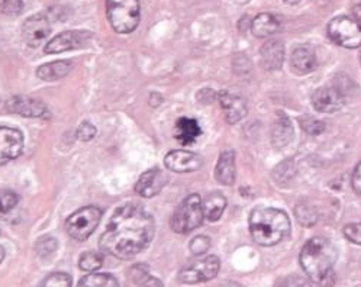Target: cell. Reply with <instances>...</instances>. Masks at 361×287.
<instances>
[{
    "mask_svg": "<svg viewBox=\"0 0 361 287\" xmlns=\"http://www.w3.org/2000/svg\"><path fill=\"white\" fill-rule=\"evenodd\" d=\"M154 231V219L144 207L123 204L116 209L100 237V248L116 258L130 259L149 245Z\"/></svg>",
    "mask_w": 361,
    "mask_h": 287,
    "instance_id": "1",
    "label": "cell"
},
{
    "mask_svg": "<svg viewBox=\"0 0 361 287\" xmlns=\"http://www.w3.org/2000/svg\"><path fill=\"white\" fill-rule=\"evenodd\" d=\"M335 261L337 250L324 237L309 240L300 252V264L306 276L321 287H332L335 284Z\"/></svg>",
    "mask_w": 361,
    "mask_h": 287,
    "instance_id": "2",
    "label": "cell"
},
{
    "mask_svg": "<svg viewBox=\"0 0 361 287\" xmlns=\"http://www.w3.org/2000/svg\"><path fill=\"white\" fill-rule=\"evenodd\" d=\"M250 232L259 245L273 247L289 237L290 221L280 209L257 207L250 216Z\"/></svg>",
    "mask_w": 361,
    "mask_h": 287,
    "instance_id": "3",
    "label": "cell"
},
{
    "mask_svg": "<svg viewBox=\"0 0 361 287\" xmlns=\"http://www.w3.org/2000/svg\"><path fill=\"white\" fill-rule=\"evenodd\" d=\"M106 15L118 34H131L140 23L141 9L138 0H106Z\"/></svg>",
    "mask_w": 361,
    "mask_h": 287,
    "instance_id": "4",
    "label": "cell"
},
{
    "mask_svg": "<svg viewBox=\"0 0 361 287\" xmlns=\"http://www.w3.org/2000/svg\"><path fill=\"white\" fill-rule=\"evenodd\" d=\"M203 207L200 196L193 193L178 204L171 216V229L177 233H189L203 222Z\"/></svg>",
    "mask_w": 361,
    "mask_h": 287,
    "instance_id": "5",
    "label": "cell"
},
{
    "mask_svg": "<svg viewBox=\"0 0 361 287\" xmlns=\"http://www.w3.org/2000/svg\"><path fill=\"white\" fill-rule=\"evenodd\" d=\"M329 38L344 48H360L361 47V22L350 16L334 18L328 25Z\"/></svg>",
    "mask_w": 361,
    "mask_h": 287,
    "instance_id": "6",
    "label": "cell"
},
{
    "mask_svg": "<svg viewBox=\"0 0 361 287\" xmlns=\"http://www.w3.org/2000/svg\"><path fill=\"white\" fill-rule=\"evenodd\" d=\"M102 218V211L96 206H86L75 211L67 219V232L71 238L77 241H85L97 228Z\"/></svg>",
    "mask_w": 361,
    "mask_h": 287,
    "instance_id": "7",
    "label": "cell"
},
{
    "mask_svg": "<svg viewBox=\"0 0 361 287\" xmlns=\"http://www.w3.org/2000/svg\"><path fill=\"white\" fill-rule=\"evenodd\" d=\"M219 258L216 255H206L183 267L178 273V280L186 284L204 283L215 279L219 273Z\"/></svg>",
    "mask_w": 361,
    "mask_h": 287,
    "instance_id": "8",
    "label": "cell"
},
{
    "mask_svg": "<svg viewBox=\"0 0 361 287\" xmlns=\"http://www.w3.org/2000/svg\"><path fill=\"white\" fill-rule=\"evenodd\" d=\"M23 135L15 128L0 126V166L6 164L22 154Z\"/></svg>",
    "mask_w": 361,
    "mask_h": 287,
    "instance_id": "9",
    "label": "cell"
},
{
    "mask_svg": "<svg viewBox=\"0 0 361 287\" xmlns=\"http://www.w3.org/2000/svg\"><path fill=\"white\" fill-rule=\"evenodd\" d=\"M51 34V25L47 16L34 15L30 16L22 25L23 41L30 47H39Z\"/></svg>",
    "mask_w": 361,
    "mask_h": 287,
    "instance_id": "10",
    "label": "cell"
},
{
    "mask_svg": "<svg viewBox=\"0 0 361 287\" xmlns=\"http://www.w3.org/2000/svg\"><path fill=\"white\" fill-rule=\"evenodd\" d=\"M90 39V34L87 31H66L51 39L45 45L47 54H60L64 51H71L75 48L85 47Z\"/></svg>",
    "mask_w": 361,
    "mask_h": 287,
    "instance_id": "11",
    "label": "cell"
},
{
    "mask_svg": "<svg viewBox=\"0 0 361 287\" xmlns=\"http://www.w3.org/2000/svg\"><path fill=\"white\" fill-rule=\"evenodd\" d=\"M164 164L174 173H192L202 167V160L197 154L192 151L174 149L166 155Z\"/></svg>",
    "mask_w": 361,
    "mask_h": 287,
    "instance_id": "12",
    "label": "cell"
},
{
    "mask_svg": "<svg viewBox=\"0 0 361 287\" xmlns=\"http://www.w3.org/2000/svg\"><path fill=\"white\" fill-rule=\"evenodd\" d=\"M167 181L169 176L163 170L151 169L141 174L135 185V192L142 197H154L166 188Z\"/></svg>",
    "mask_w": 361,
    "mask_h": 287,
    "instance_id": "13",
    "label": "cell"
},
{
    "mask_svg": "<svg viewBox=\"0 0 361 287\" xmlns=\"http://www.w3.org/2000/svg\"><path fill=\"white\" fill-rule=\"evenodd\" d=\"M345 103L343 93L334 87H321L312 94L314 108L321 114H334L340 111Z\"/></svg>",
    "mask_w": 361,
    "mask_h": 287,
    "instance_id": "14",
    "label": "cell"
},
{
    "mask_svg": "<svg viewBox=\"0 0 361 287\" xmlns=\"http://www.w3.org/2000/svg\"><path fill=\"white\" fill-rule=\"evenodd\" d=\"M6 108L9 112L25 118H44L48 112L42 102L28 96H13L8 100Z\"/></svg>",
    "mask_w": 361,
    "mask_h": 287,
    "instance_id": "15",
    "label": "cell"
},
{
    "mask_svg": "<svg viewBox=\"0 0 361 287\" xmlns=\"http://www.w3.org/2000/svg\"><path fill=\"white\" fill-rule=\"evenodd\" d=\"M219 103L225 112V118L229 123H235L247 115L245 100L237 94H232L226 90L219 93Z\"/></svg>",
    "mask_w": 361,
    "mask_h": 287,
    "instance_id": "16",
    "label": "cell"
},
{
    "mask_svg": "<svg viewBox=\"0 0 361 287\" xmlns=\"http://www.w3.org/2000/svg\"><path fill=\"white\" fill-rule=\"evenodd\" d=\"M215 177L221 185L231 186L234 185L237 177V167H235V152L232 149H226L221 152L219 160L215 169Z\"/></svg>",
    "mask_w": 361,
    "mask_h": 287,
    "instance_id": "17",
    "label": "cell"
},
{
    "mask_svg": "<svg viewBox=\"0 0 361 287\" xmlns=\"http://www.w3.org/2000/svg\"><path fill=\"white\" fill-rule=\"evenodd\" d=\"M200 135H202V129L196 119L185 116V118H180L176 122L174 137L182 145L193 144Z\"/></svg>",
    "mask_w": 361,
    "mask_h": 287,
    "instance_id": "18",
    "label": "cell"
},
{
    "mask_svg": "<svg viewBox=\"0 0 361 287\" xmlns=\"http://www.w3.org/2000/svg\"><path fill=\"white\" fill-rule=\"evenodd\" d=\"M318 66L315 52L309 47H298L292 52V67L299 74L312 73Z\"/></svg>",
    "mask_w": 361,
    "mask_h": 287,
    "instance_id": "19",
    "label": "cell"
},
{
    "mask_svg": "<svg viewBox=\"0 0 361 287\" xmlns=\"http://www.w3.org/2000/svg\"><path fill=\"white\" fill-rule=\"evenodd\" d=\"M283 59H285V47H283V42L271 39L263 45L262 63L266 70L280 68L283 64Z\"/></svg>",
    "mask_w": 361,
    "mask_h": 287,
    "instance_id": "20",
    "label": "cell"
},
{
    "mask_svg": "<svg viewBox=\"0 0 361 287\" xmlns=\"http://www.w3.org/2000/svg\"><path fill=\"white\" fill-rule=\"evenodd\" d=\"M293 140V126L289 118L279 115L271 128V142L276 148H285Z\"/></svg>",
    "mask_w": 361,
    "mask_h": 287,
    "instance_id": "21",
    "label": "cell"
},
{
    "mask_svg": "<svg viewBox=\"0 0 361 287\" xmlns=\"http://www.w3.org/2000/svg\"><path fill=\"white\" fill-rule=\"evenodd\" d=\"M279 30H280V22L271 13H260L251 22V31L254 37H259V38H269L274 35Z\"/></svg>",
    "mask_w": 361,
    "mask_h": 287,
    "instance_id": "22",
    "label": "cell"
},
{
    "mask_svg": "<svg viewBox=\"0 0 361 287\" xmlns=\"http://www.w3.org/2000/svg\"><path fill=\"white\" fill-rule=\"evenodd\" d=\"M73 68V63L67 61V60H61V61H53L41 66L37 70V75L41 78V80L45 82H54V80H60V78H64Z\"/></svg>",
    "mask_w": 361,
    "mask_h": 287,
    "instance_id": "23",
    "label": "cell"
},
{
    "mask_svg": "<svg viewBox=\"0 0 361 287\" xmlns=\"http://www.w3.org/2000/svg\"><path fill=\"white\" fill-rule=\"evenodd\" d=\"M202 207H203L204 218L211 222H216L225 211L226 199L221 193H211L204 199V203L202 204Z\"/></svg>",
    "mask_w": 361,
    "mask_h": 287,
    "instance_id": "24",
    "label": "cell"
},
{
    "mask_svg": "<svg viewBox=\"0 0 361 287\" xmlns=\"http://www.w3.org/2000/svg\"><path fill=\"white\" fill-rule=\"evenodd\" d=\"M77 287H119L118 280L108 273H92L85 276Z\"/></svg>",
    "mask_w": 361,
    "mask_h": 287,
    "instance_id": "25",
    "label": "cell"
},
{
    "mask_svg": "<svg viewBox=\"0 0 361 287\" xmlns=\"http://www.w3.org/2000/svg\"><path fill=\"white\" fill-rule=\"evenodd\" d=\"M102 266H103V255L99 252H93V251L85 252L79 261V267L82 270L90 271V273L99 270Z\"/></svg>",
    "mask_w": 361,
    "mask_h": 287,
    "instance_id": "26",
    "label": "cell"
},
{
    "mask_svg": "<svg viewBox=\"0 0 361 287\" xmlns=\"http://www.w3.org/2000/svg\"><path fill=\"white\" fill-rule=\"evenodd\" d=\"M18 195L15 192L0 189V215L6 214L18 204Z\"/></svg>",
    "mask_w": 361,
    "mask_h": 287,
    "instance_id": "27",
    "label": "cell"
},
{
    "mask_svg": "<svg viewBox=\"0 0 361 287\" xmlns=\"http://www.w3.org/2000/svg\"><path fill=\"white\" fill-rule=\"evenodd\" d=\"M296 216L299 219V222L305 226H312L317 222V212L311 206H305L300 204L296 207Z\"/></svg>",
    "mask_w": 361,
    "mask_h": 287,
    "instance_id": "28",
    "label": "cell"
},
{
    "mask_svg": "<svg viewBox=\"0 0 361 287\" xmlns=\"http://www.w3.org/2000/svg\"><path fill=\"white\" fill-rule=\"evenodd\" d=\"M41 287H71V277L67 273H53L44 280Z\"/></svg>",
    "mask_w": 361,
    "mask_h": 287,
    "instance_id": "29",
    "label": "cell"
},
{
    "mask_svg": "<svg viewBox=\"0 0 361 287\" xmlns=\"http://www.w3.org/2000/svg\"><path fill=\"white\" fill-rule=\"evenodd\" d=\"M23 9V0H0V13L16 16Z\"/></svg>",
    "mask_w": 361,
    "mask_h": 287,
    "instance_id": "30",
    "label": "cell"
},
{
    "mask_svg": "<svg viewBox=\"0 0 361 287\" xmlns=\"http://www.w3.org/2000/svg\"><path fill=\"white\" fill-rule=\"evenodd\" d=\"M59 244L53 237H45L41 238L37 244V252L39 257H48V255H53L57 250Z\"/></svg>",
    "mask_w": 361,
    "mask_h": 287,
    "instance_id": "31",
    "label": "cell"
},
{
    "mask_svg": "<svg viewBox=\"0 0 361 287\" xmlns=\"http://www.w3.org/2000/svg\"><path fill=\"white\" fill-rule=\"evenodd\" d=\"M300 123H302V129L309 135H319L325 130L324 122L314 118H305L300 121Z\"/></svg>",
    "mask_w": 361,
    "mask_h": 287,
    "instance_id": "32",
    "label": "cell"
},
{
    "mask_svg": "<svg viewBox=\"0 0 361 287\" xmlns=\"http://www.w3.org/2000/svg\"><path fill=\"white\" fill-rule=\"evenodd\" d=\"M211 248V240L204 235H199V237L193 238L190 243V251L195 255H203L204 252H208V250Z\"/></svg>",
    "mask_w": 361,
    "mask_h": 287,
    "instance_id": "33",
    "label": "cell"
},
{
    "mask_svg": "<svg viewBox=\"0 0 361 287\" xmlns=\"http://www.w3.org/2000/svg\"><path fill=\"white\" fill-rule=\"evenodd\" d=\"M344 235L348 241L353 244L361 245V222L357 224H350L344 228Z\"/></svg>",
    "mask_w": 361,
    "mask_h": 287,
    "instance_id": "34",
    "label": "cell"
},
{
    "mask_svg": "<svg viewBox=\"0 0 361 287\" xmlns=\"http://www.w3.org/2000/svg\"><path fill=\"white\" fill-rule=\"evenodd\" d=\"M94 137H96V128L90 122H83L79 126V129H77V138L80 141L87 142V141H92Z\"/></svg>",
    "mask_w": 361,
    "mask_h": 287,
    "instance_id": "35",
    "label": "cell"
},
{
    "mask_svg": "<svg viewBox=\"0 0 361 287\" xmlns=\"http://www.w3.org/2000/svg\"><path fill=\"white\" fill-rule=\"evenodd\" d=\"M279 287H312V284L300 276H289L280 283Z\"/></svg>",
    "mask_w": 361,
    "mask_h": 287,
    "instance_id": "36",
    "label": "cell"
},
{
    "mask_svg": "<svg viewBox=\"0 0 361 287\" xmlns=\"http://www.w3.org/2000/svg\"><path fill=\"white\" fill-rule=\"evenodd\" d=\"M351 185L353 189L357 195H361V161L357 164V167L354 169L353 173V178H351Z\"/></svg>",
    "mask_w": 361,
    "mask_h": 287,
    "instance_id": "37",
    "label": "cell"
},
{
    "mask_svg": "<svg viewBox=\"0 0 361 287\" xmlns=\"http://www.w3.org/2000/svg\"><path fill=\"white\" fill-rule=\"evenodd\" d=\"M141 286L142 287H163V283L159 280V279H156V277H152L151 274L141 283Z\"/></svg>",
    "mask_w": 361,
    "mask_h": 287,
    "instance_id": "38",
    "label": "cell"
},
{
    "mask_svg": "<svg viewBox=\"0 0 361 287\" xmlns=\"http://www.w3.org/2000/svg\"><path fill=\"white\" fill-rule=\"evenodd\" d=\"M353 18L357 19L358 22H361V2L354 5V8H353Z\"/></svg>",
    "mask_w": 361,
    "mask_h": 287,
    "instance_id": "39",
    "label": "cell"
},
{
    "mask_svg": "<svg viewBox=\"0 0 361 287\" xmlns=\"http://www.w3.org/2000/svg\"><path fill=\"white\" fill-rule=\"evenodd\" d=\"M4 258H5V250H4L2 247H0V263H2Z\"/></svg>",
    "mask_w": 361,
    "mask_h": 287,
    "instance_id": "40",
    "label": "cell"
},
{
    "mask_svg": "<svg viewBox=\"0 0 361 287\" xmlns=\"http://www.w3.org/2000/svg\"><path fill=\"white\" fill-rule=\"evenodd\" d=\"M286 4H289V5H296V4H299V2H302V0H285Z\"/></svg>",
    "mask_w": 361,
    "mask_h": 287,
    "instance_id": "41",
    "label": "cell"
}]
</instances>
